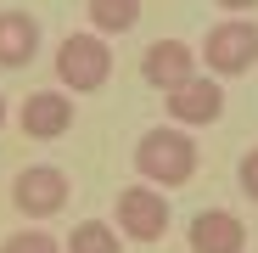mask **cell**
Masks as SVG:
<instances>
[{
  "label": "cell",
  "instance_id": "obj_16",
  "mask_svg": "<svg viewBox=\"0 0 258 253\" xmlns=\"http://www.w3.org/2000/svg\"><path fill=\"white\" fill-rule=\"evenodd\" d=\"M6 118H12V107H6V96H0V130H6Z\"/></svg>",
  "mask_w": 258,
  "mask_h": 253
},
{
  "label": "cell",
  "instance_id": "obj_11",
  "mask_svg": "<svg viewBox=\"0 0 258 253\" xmlns=\"http://www.w3.org/2000/svg\"><path fill=\"white\" fill-rule=\"evenodd\" d=\"M84 17H90L96 34L118 39V34H129L141 23V0H84Z\"/></svg>",
  "mask_w": 258,
  "mask_h": 253
},
{
  "label": "cell",
  "instance_id": "obj_8",
  "mask_svg": "<svg viewBox=\"0 0 258 253\" xmlns=\"http://www.w3.org/2000/svg\"><path fill=\"white\" fill-rule=\"evenodd\" d=\"M197 62L202 57H197V45H185V39H152L146 57H141V79L152 84V90L168 96V90H180L191 73H202Z\"/></svg>",
  "mask_w": 258,
  "mask_h": 253
},
{
  "label": "cell",
  "instance_id": "obj_3",
  "mask_svg": "<svg viewBox=\"0 0 258 253\" xmlns=\"http://www.w3.org/2000/svg\"><path fill=\"white\" fill-rule=\"evenodd\" d=\"M197 57H202V68H208L213 79H241V73H252V62H258V23H252V17L213 23V28L202 34Z\"/></svg>",
  "mask_w": 258,
  "mask_h": 253
},
{
  "label": "cell",
  "instance_id": "obj_14",
  "mask_svg": "<svg viewBox=\"0 0 258 253\" xmlns=\"http://www.w3.org/2000/svg\"><path fill=\"white\" fill-rule=\"evenodd\" d=\"M236 186H241L247 203H258V146L241 152V163H236Z\"/></svg>",
  "mask_w": 258,
  "mask_h": 253
},
{
  "label": "cell",
  "instance_id": "obj_7",
  "mask_svg": "<svg viewBox=\"0 0 258 253\" xmlns=\"http://www.w3.org/2000/svg\"><path fill=\"white\" fill-rule=\"evenodd\" d=\"M17 130L28 141H62L73 130V96L68 90H28L17 107Z\"/></svg>",
  "mask_w": 258,
  "mask_h": 253
},
{
  "label": "cell",
  "instance_id": "obj_10",
  "mask_svg": "<svg viewBox=\"0 0 258 253\" xmlns=\"http://www.w3.org/2000/svg\"><path fill=\"white\" fill-rule=\"evenodd\" d=\"M39 57V17L34 12H0V68H28Z\"/></svg>",
  "mask_w": 258,
  "mask_h": 253
},
{
  "label": "cell",
  "instance_id": "obj_6",
  "mask_svg": "<svg viewBox=\"0 0 258 253\" xmlns=\"http://www.w3.org/2000/svg\"><path fill=\"white\" fill-rule=\"evenodd\" d=\"M168 124H180V130H208V124L225 118V84L213 73H191L180 90H168Z\"/></svg>",
  "mask_w": 258,
  "mask_h": 253
},
{
  "label": "cell",
  "instance_id": "obj_12",
  "mask_svg": "<svg viewBox=\"0 0 258 253\" xmlns=\"http://www.w3.org/2000/svg\"><path fill=\"white\" fill-rule=\"evenodd\" d=\"M62 253H123V236L112 220H79L62 242Z\"/></svg>",
  "mask_w": 258,
  "mask_h": 253
},
{
  "label": "cell",
  "instance_id": "obj_2",
  "mask_svg": "<svg viewBox=\"0 0 258 253\" xmlns=\"http://www.w3.org/2000/svg\"><path fill=\"white\" fill-rule=\"evenodd\" d=\"M107 79H112V45H107V34L84 28V34H68L56 45V84H62V90L90 96V90H101Z\"/></svg>",
  "mask_w": 258,
  "mask_h": 253
},
{
  "label": "cell",
  "instance_id": "obj_4",
  "mask_svg": "<svg viewBox=\"0 0 258 253\" xmlns=\"http://www.w3.org/2000/svg\"><path fill=\"white\" fill-rule=\"evenodd\" d=\"M112 225H118L123 242H141V247L163 242L168 225H174V214H168V191H157V186H146V180L123 186L118 203H112Z\"/></svg>",
  "mask_w": 258,
  "mask_h": 253
},
{
  "label": "cell",
  "instance_id": "obj_15",
  "mask_svg": "<svg viewBox=\"0 0 258 253\" xmlns=\"http://www.w3.org/2000/svg\"><path fill=\"white\" fill-rule=\"evenodd\" d=\"M219 6H225L230 17H247V12H258V0H219Z\"/></svg>",
  "mask_w": 258,
  "mask_h": 253
},
{
  "label": "cell",
  "instance_id": "obj_13",
  "mask_svg": "<svg viewBox=\"0 0 258 253\" xmlns=\"http://www.w3.org/2000/svg\"><path fill=\"white\" fill-rule=\"evenodd\" d=\"M0 253H62V242H56L51 231L28 225V231H12L6 242H0Z\"/></svg>",
  "mask_w": 258,
  "mask_h": 253
},
{
  "label": "cell",
  "instance_id": "obj_9",
  "mask_svg": "<svg viewBox=\"0 0 258 253\" xmlns=\"http://www.w3.org/2000/svg\"><path fill=\"white\" fill-rule=\"evenodd\" d=\"M185 247L191 253H247V225L230 208H197L185 225Z\"/></svg>",
  "mask_w": 258,
  "mask_h": 253
},
{
  "label": "cell",
  "instance_id": "obj_1",
  "mask_svg": "<svg viewBox=\"0 0 258 253\" xmlns=\"http://www.w3.org/2000/svg\"><path fill=\"white\" fill-rule=\"evenodd\" d=\"M135 175L157 191H174V186H191L197 175V141L180 130V124H157L135 141Z\"/></svg>",
  "mask_w": 258,
  "mask_h": 253
},
{
  "label": "cell",
  "instance_id": "obj_5",
  "mask_svg": "<svg viewBox=\"0 0 258 253\" xmlns=\"http://www.w3.org/2000/svg\"><path fill=\"white\" fill-rule=\"evenodd\" d=\"M68 191H73V180L62 175L56 163H28V169H17V180H12V208L23 220H56L68 208Z\"/></svg>",
  "mask_w": 258,
  "mask_h": 253
}]
</instances>
